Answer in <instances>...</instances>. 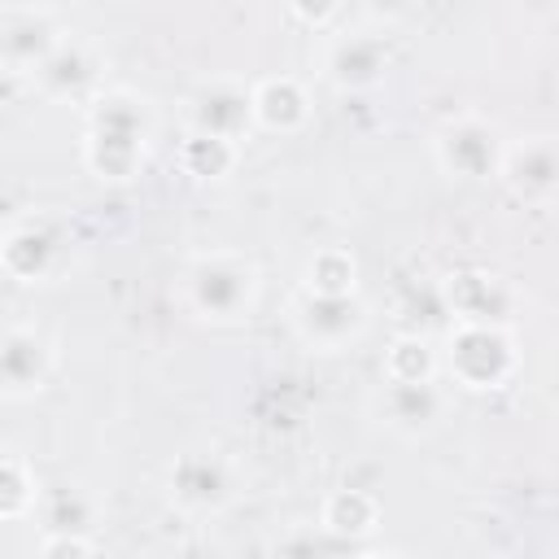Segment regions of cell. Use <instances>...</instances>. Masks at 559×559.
<instances>
[{
  "instance_id": "4fadbf2b",
  "label": "cell",
  "mask_w": 559,
  "mask_h": 559,
  "mask_svg": "<svg viewBox=\"0 0 559 559\" xmlns=\"http://www.w3.org/2000/svg\"><path fill=\"white\" fill-rule=\"evenodd\" d=\"M441 301L450 310L454 323H493V328H511L515 306H520V288L485 266H459L441 280Z\"/></svg>"
},
{
  "instance_id": "52a82bcc",
  "label": "cell",
  "mask_w": 559,
  "mask_h": 559,
  "mask_svg": "<svg viewBox=\"0 0 559 559\" xmlns=\"http://www.w3.org/2000/svg\"><path fill=\"white\" fill-rule=\"evenodd\" d=\"M288 328L310 354H345L354 349L371 328V306L362 293L354 297H314L293 293L288 297Z\"/></svg>"
},
{
  "instance_id": "484cf974",
  "label": "cell",
  "mask_w": 559,
  "mask_h": 559,
  "mask_svg": "<svg viewBox=\"0 0 559 559\" xmlns=\"http://www.w3.org/2000/svg\"><path fill=\"white\" fill-rule=\"evenodd\" d=\"M175 559H231L223 546H214V542H188Z\"/></svg>"
},
{
  "instance_id": "8fae6325",
  "label": "cell",
  "mask_w": 559,
  "mask_h": 559,
  "mask_svg": "<svg viewBox=\"0 0 559 559\" xmlns=\"http://www.w3.org/2000/svg\"><path fill=\"white\" fill-rule=\"evenodd\" d=\"M66 35L70 26L52 4H0V70L31 79Z\"/></svg>"
},
{
  "instance_id": "e0dca14e",
  "label": "cell",
  "mask_w": 559,
  "mask_h": 559,
  "mask_svg": "<svg viewBox=\"0 0 559 559\" xmlns=\"http://www.w3.org/2000/svg\"><path fill=\"white\" fill-rule=\"evenodd\" d=\"M39 520V533H57V537H96L100 520H105V507L100 498L87 489V485H39V498H35V511Z\"/></svg>"
},
{
  "instance_id": "44dd1931",
  "label": "cell",
  "mask_w": 559,
  "mask_h": 559,
  "mask_svg": "<svg viewBox=\"0 0 559 559\" xmlns=\"http://www.w3.org/2000/svg\"><path fill=\"white\" fill-rule=\"evenodd\" d=\"M240 144H227V140H210V135H192V131H183V140H179V170L188 175V179H197V183H223L236 166H240Z\"/></svg>"
},
{
  "instance_id": "7402d4cb",
  "label": "cell",
  "mask_w": 559,
  "mask_h": 559,
  "mask_svg": "<svg viewBox=\"0 0 559 559\" xmlns=\"http://www.w3.org/2000/svg\"><path fill=\"white\" fill-rule=\"evenodd\" d=\"M39 498V476L31 459L13 445H0V520H22L35 511Z\"/></svg>"
},
{
  "instance_id": "9a60e30c",
  "label": "cell",
  "mask_w": 559,
  "mask_h": 559,
  "mask_svg": "<svg viewBox=\"0 0 559 559\" xmlns=\"http://www.w3.org/2000/svg\"><path fill=\"white\" fill-rule=\"evenodd\" d=\"M498 183L524 205H537V210L550 205L555 192H559V144H555V135L537 131V135L507 140Z\"/></svg>"
},
{
  "instance_id": "6da1fadb",
  "label": "cell",
  "mask_w": 559,
  "mask_h": 559,
  "mask_svg": "<svg viewBox=\"0 0 559 559\" xmlns=\"http://www.w3.org/2000/svg\"><path fill=\"white\" fill-rule=\"evenodd\" d=\"M157 140V109L140 87L105 83L83 105L79 157L83 170L105 188H127L148 170Z\"/></svg>"
},
{
  "instance_id": "2e32d148",
  "label": "cell",
  "mask_w": 559,
  "mask_h": 559,
  "mask_svg": "<svg viewBox=\"0 0 559 559\" xmlns=\"http://www.w3.org/2000/svg\"><path fill=\"white\" fill-rule=\"evenodd\" d=\"M310 114H314V96H310L306 79H297V74L253 79V131L297 135L310 127Z\"/></svg>"
},
{
  "instance_id": "603a6c76",
  "label": "cell",
  "mask_w": 559,
  "mask_h": 559,
  "mask_svg": "<svg viewBox=\"0 0 559 559\" xmlns=\"http://www.w3.org/2000/svg\"><path fill=\"white\" fill-rule=\"evenodd\" d=\"M271 559H336V555H332V537H328L319 524L297 520V524H288V528L275 537Z\"/></svg>"
},
{
  "instance_id": "9c48e42d",
  "label": "cell",
  "mask_w": 559,
  "mask_h": 559,
  "mask_svg": "<svg viewBox=\"0 0 559 559\" xmlns=\"http://www.w3.org/2000/svg\"><path fill=\"white\" fill-rule=\"evenodd\" d=\"M57 341L39 323H0V402H31L57 376Z\"/></svg>"
},
{
  "instance_id": "8992f818",
  "label": "cell",
  "mask_w": 559,
  "mask_h": 559,
  "mask_svg": "<svg viewBox=\"0 0 559 559\" xmlns=\"http://www.w3.org/2000/svg\"><path fill=\"white\" fill-rule=\"evenodd\" d=\"M502 153H507L502 127L493 118L476 114V109L450 114L432 131V162L454 183H489V179H498Z\"/></svg>"
},
{
  "instance_id": "ac0fdd59",
  "label": "cell",
  "mask_w": 559,
  "mask_h": 559,
  "mask_svg": "<svg viewBox=\"0 0 559 559\" xmlns=\"http://www.w3.org/2000/svg\"><path fill=\"white\" fill-rule=\"evenodd\" d=\"M332 542H367L376 537V528L384 524V507L371 489L358 485H341L319 502V520H314Z\"/></svg>"
},
{
  "instance_id": "d4e9b609",
  "label": "cell",
  "mask_w": 559,
  "mask_h": 559,
  "mask_svg": "<svg viewBox=\"0 0 559 559\" xmlns=\"http://www.w3.org/2000/svg\"><path fill=\"white\" fill-rule=\"evenodd\" d=\"M288 17H297V22H306V26H314L323 35L332 22L345 17V9L341 4H288Z\"/></svg>"
},
{
  "instance_id": "ba28073f",
  "label": "cell",
  "mask_w": 559,
  "mask_h": 559,
  "mask_svg": "<svg viewBox=\"0 0 559 559\" xmlns=\"http://www.w3.org/2000/svg\"><path fill=\"white\" fill-rule=\"evenodd\" d=\"M393 70V48L376 31H332L319 48V79L336 96H367Z\"/></svg>"
},
{
  "instance_id": "4316f807",
  "label": "cell",
  "mask_w": 559,
  "mask_h": 559,
  "mask_svg": "<svg viewBox=\"0 0 559 559\" xmlns=\"http://www.w3.org/2000/svg\"><path fill=\"white\" fill-rule=\"evenodd\" d=\"M354 559H411L406 550H397V546H367L362 555H354Z\"/></svg>"
},
{
  "instance_id": "5b68a950",
  "label": "cell",
  "mask_w": 559,
  "mask_h": 559,
  "mask_svg": "<svg viewBox=\"0 0 559 559\" xmlns=\"http://www.w3.org/2000/svg\"><path fill=\"white\" fill-rule=\"evenodd\" d=\"M437 354H441V376L467 393H498L520 371L515 332L493 323H450Z\"/></svg>"
},
{
  "instance_id": "277c9868",
  "label": "cell",
  "mask_w": 559,
  "mask_h": 559,
  "mask_svg": "<svg viewBox=\"0 0 559 559\" xmlns=\"http://www.w3.org/2000/svg\"><path fill=\"white\" fill-rule=\"evenodd\" d=\"M166 502L188 520H218L245 493V467L218 445H188L166 463Z\"/></svg>"
},
{
  "instance_id": "7c38bea8",
  "label": "cell",
  "mask_w": 559,
  "mask_h": 559,
  "mask_svg": "<svg viewBox=\"0 0 559 559\" xmlns=\"http://www.w3.org/2000/svg\"><path fill=\"white\" fill-rule=\"evenodd\" d=\"M35 92L52 105H87L100 87H105V52L87 39V35H66L57 44V52L31 74Z\"/></svg>"
},
{
  "instance_id": "30bf717a",
  "label": "cell",
  "mask_w": 559,
  "mask_h": 559,
  "mask_svg": "<svg viewBox=\"0 0 559 559\" xmlns=\"http://www.w3.org/2000/svg\"><path fill=\"white\" fill-rule=\"evenodd\" d=\"M183 131L245 148V140L253 135V83L231 74L197 83L183 100Z\"/></svg>"
},
{
  "instance_id": "3957f363",
  "label": "cell",
  "mask_w": 559,
  "mask_h": 559,
  "mask_svg": "<svg viewBox=\"0 0 559 559\" xmlns=\"http://www.w3.org/2000/svg\"><path fill=\"white\" fill-rule=\"evenodd\" d=\"M74 266V227L52 210L17 214L0 227V275L22 288L61 284Z\"/></svg>"
},
{
  "instance_id": "7a4b0ae2",
  "label": "cell",
  "mask_w": 559,
  "mask_h": 559,
  "mask_svg": "<svg viewBox=\"0 0 559 559\" xmlns=\"http://www.w3.org/2000/svg\"><path fill=\"white\" fill-rule=\"evenodd\" d=\"M179 301L210 328H236L262 301V266L245 249L192 253L179 271Z\"/></svg>"
},
{
  "instance_id": "5bb4252c",
  "label": "cell",
  "mask_w": 559,
  "mask_h": 559,
  "mask_svg": "<svg viewBox=\"0 0 559 559\" xmlns=\"http://www.w3.org/2000/svg\"><path fill=\"white\" fill-rule=\"evenodd\" d=\"M376 419L402 441H428L450 419V389L441 380H428V384H380Z\"/></svg>"
},
{
  "instance_id": "ffe728a7",
  "label": "cell",
  "mask_w": 559,
  "mask_h": 559,
  "mask_svg": "<svg viewBox=\"0 0 559 559\" xmlns=\"http://www.w3.org/2000/svg\"><path fill=\"white\" fill-rule=\"evenodd\" d=\"M301 293L314 297H354L358 293V258L349 245H319L301 266Z\"/></svg>"
},
{
  "instance_id": "d6986e66",
  "label": "cell",
  "mask_w": 559,
  "mask_h": 559,
  "mask_svg": "<svg viewBox=\"0 0 559 559\" xmlns=\"http://www.w3.org/2000/svg\"><path fill=\"white\" fill-rule=\"evenodd\" d=\"M380 376H384V384H428V380H441V354H437V345L428 336L397 332L384 345Z\"/></svg>"
},
{
  "instance_id": "cb8c5ba5",
  "label": "cell",
  "mask_w": 559,
  "mask_h": 559,
  "mask_svg": "<svg viewBox=\"0 0 559 559\" xmlns=\"http://www.w3.org/2000/svg\"><path fill=\"white\" fill-rule=\"evenodd\" d=\"M39 559H92V542L87 537L39 533Z\"/></svg>"
}]
</instances>
